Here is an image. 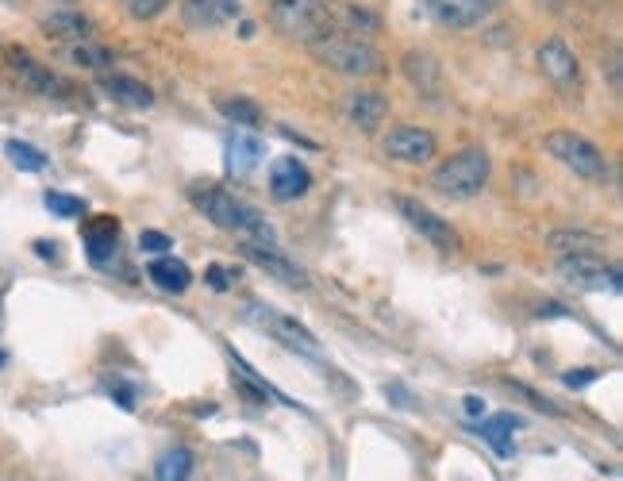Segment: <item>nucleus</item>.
Instances as JSON below:
<instances>
[{
    "label": "nucleus",
    "mask_w": 623,
    "mask_h": 481,
    "mask_svg": "<svg viewBox=\"0 0 623 481\" xmlns=\"http://www.w3.org/2000/svg\"><path fill=\"white\" fill-rule=\"evenodd\" d=\"M243 259H251L254 266L266 270V274H274L277 282H285V285H297V289H304V285H308L304 270H300L297 262L281 259V254H277L274 247H266V251H262L258 243H243Z\"/></svg>",
    "instance_id": "15"
},
{
    "label": "nucleus",
    "mask_w": 623,
    "mask_h": 481,
    "mask_svg": "<svg viewBox=\"0 0 623 481\" xmlns=\"http://www.w3.org/2000/svg\"><path fill=\"white\" fill-rule=\"evenodd\" d=\"M139 247H142V254H170L174 239L162 236V231H142V236H139Z\"/></svg>",
    "instance_id": "31"
},
{
    "label": "nucleus",
    "mask_w": 623,
    "mask_h": 481,
    "mask_svg": "<svg viewBox=\"0 0 623 481\" xmlns=\"http://www.w3.org/2000/svg\"><path fill=\"white\" fill-rule=\"evenodd\" d=\"M193 205L200 208V213L208 216V220L216 224V228L223 231H235V236H243L246 243H258V247H277V231L266 224V216H258L254 208H246L243 201H235L231 193L223 190H197L193 193Z\"/></svg>",
    "instance_id": "1"
},
{
    "label": "nucleus",
    "mask_w": 623,
    "mask_h": 481,
    "mask_svg": "<svg viewBox=\"0 0 623 481\" xmlns=\"http://www.w3.org/2000/svg\"><path fill=\"white\" fill-rule=\"evenodd\" d=\"M262 162V142L254 139V135H235V139L228 142V167L231 174H251L254 167Z\"/></svg>",
    "instance_id": "23"
},
{
    "label": "nucleus",
    "mask_w": 623,
    "mask_h": 481,
    "mask_svg": "<svg viewBox=\"0 0 623 481\" xmlns=\"http://www.w3.org/2000/svg\"><path fill=\"white\" fill-rule=\"evenodd\" d=\"M396 208H401L404 220H408L431 247H439V251H458V231L450 228L442 216H435L427 205H419V201H412V197H396Z\"/></svg>",
    "instance_id": "8"
},
{
    "label": "nucleus",
    "mask_w": 623,
    "mask_h": 481,
    "mask_svg": "<svg viewBox=\"0 0 623 481\" xmlns=\"http://www.w3.org/2000/svg\"><path fill=\"white\" fill-rule=\"evenodd\" d=\"M339 16L347 20L350 27H373V20L366 16V12H358V9H339Z\"/></svg>",
    "instance_id": "37"
},
{
    "label": "nucleus",
    "mask_w": 623,
    "mask_h": 481,
    "mask_svg": "<svg viewBox=\"0 0 623 481\" xmlns=\"http://www.w3.org/2000/svg\"><path fill=\"white\" fill-rule=\"evenodd\" d=\"M493 4L497 0H427L431 16L439 20L442 27H477L489 20Z\"/></svg>",
    "instance_id": "11"
},
{
    "label": "nucleus",
    "mask_w": 623,
    "mask_h": 481,
    "mask_svg": "<svg viewBox=\"0 0 623 481\" xmlns=\"http://www.w3.org/2000/svg\"><path fill=\"white\" fill-rule=\"evenodd\" d=\"M543 4H546V9H558V0H543Z\"/></svg>",
    "instance_id": "40"
},
{
    "label": "nucleus",
    "mask_w": 623,
    "mask_h": 481,
    "mask_svg": "<svg viewBox=\"0 0 623 481\" xmlns=\"http://www.w3.org/2000/svg\"><path fill=\"white\" fill-rule=\"evenodd\" d=\"M205 282L212 285L216 293L231 289V270H228V266H208V270H205Z\"/></svg>",
    "instance_id": "32"
},
{
    "label": "nucleus",
    "mask_w": 623,
    "mask_h": 481,
    "mask_svg": "<svg viewBox=\"0 0 623 481\" xmlns=\"http://www.w3.org/2000/svg\"><path fill=\"white\" fill-rule=\"evenodd\" d=\"M108 389H116V404H119V409H127V412L135 409V393H131V389L119 386V381H108Z\"/></svg>",
    "instance_id": "36"
},
{
    "label": "nucleus",
    "mask_w": 623,
    "mask_h": 481,
    "mask_svg": "<svg viewBox=\"0 0 623 481\" xmlns=\"http://www.w3.org/2000/svg\"><path fill=\"white\" fill-rule=\"evenodd\" d=\"M604 66H608V85H612V93H620V89H623V81H620V50H612Z\"/></svg>",
    "instance_id": "34"
},
{
    "label": "nucleus",
    "mask_w": 623,
    "mask_h": 481,
    "mask_svg": "<svg viewBox=\"0 0 623 481\" xmlns=\"http://www.w3.org/2000/svg\"><path fill=\"white\" fill-rule=\"evenodd\" d=\"M512 389H516V393H523V397H528V401L535 404V409H543V412H551V416H558V404H551V401H546V397H539L535 389L520 386V381H512Z\"/></svg>",
    "instance_id": "33"
},
{
    "label": "nucleus",
    "mask_w": 623,
    "mask_h": 481,
    "mask_svg": "<svg viewBox=\"0 0 623 481\" xmlns=\"http://www.w3.org/2000/svg\"><path fill=\"white\" fill-rule=\"evenodd\" d=\"M216 112H220L228 124L262 127V108L251 101V96H216Z\"/></svg>",
    "instance_id": "24"
},
{
    "label": "nucleus",
    "mask_w": 623,
    "mask_h": 481,
    "mask_svg": "<svg viewBox=\"0 0 623 481\" xmlns=\"http://www.w3.org/2000/svg\"><path fill=\"white\" fill-rule=\"evenodd\" d=\"M539 70H543L546 78H551L554 85L562 89V93H577V85H581L577 58H574V50H569L562 39H546L543 47H539Z\"/></svg>",
    "instance_id": "10"
},
{
    "label": "nucleus",
    "mask_w": 623,
    "mask_h": 481,
    "mask_svg": "<svg viewBox=\"0 0 623 481\" xmlns=\"http://www.w3.org/2000/svg\"><path fill=\"white\" fill-rule=\"evenodd\" d=\"M308 50H312V58L320 66H327L335 73H347V78H373V73H381L378 50L366 39H358V35H343L335 27L327 35H320L316 43H308Z\"/></svg>",
    "instance_id": "3"
},
{
    "label": "nucleus",
    "mask_w": 623,
    "mask_h": 481,
    "mask_svg": "<svg viewBox=\"0 0 623 481\" xmlns=\"http://www.w3.org/2000/svg\"><path fill=\"white\" fill-rule=\"evenodd\" d=\"M489 154L477 147H465L458 154H450L439 170L431 174V190L442 193L450 201H474L482 197V190L489 185Z\"/></svg>",
    "instance_id": "2"
},
{
    "label": "nucleus",
    "mask_w": 623,
    "mask_h": 481,
    "mask_svg": "<svg viewBox=\"0 0 623 481\" xmlns=\"http://www.w3.org/2000/svg\"><path fill=\"white\" fill-rule=\"evenodd\" d=\"M243 316H246V324H254L258 332H266L269 340H277L281 347L297 351V355H308V358L324 355V351H320V343H316V335L308 332L304 324H297L292 316L277 312V308H269V305H246Z\"/></svg>",
    "instance_id": "6"
},
{
    "label": "nucleus",
    "mask_w": 623,
    "mask_h": 481,
    "mask_svg": "<svg viewBox=\"0 0 623 481\" xmlns=\"http://www.w3.org/2000/svg\"><path fill=\"white\" fill-rule=\"evenodd\" d=\"M462 409H465V416H482V412H485V401H482V397H465Z\"/></svg>",
    "instance_id": "38"
},
{
    "label": "nucleus",
    "mask_w": 623,
    "mask_h": 481,
    "mask_svg": "<svg viewBox=\"0 0 623 481\" xmlns=\"http://www.w3.org/2000/svg\"><path fill=\"white\" fill-rule=\"evenodd\" d=\"M116 236H119V224L112 220V216L89 224L85 228V251H89V262H93V266H104V262L116 254Z\"/></svg>",
    "instance_id": "20"
},
{
    "label": "nucleus",
    "mask_w": 623,
    "mask_h": 481,
    "mask_svg": "<svg viewBox=\"0 0 623 481\" xmlns=\"http://www.w3.org/2000/svg\"><path fill=\"white\" fill-rule=\"evenodd\" d=\"M269 24L285 39L316 43L320 35H327L335 27V12L327 9L324 0H274L269 4Z\"/></svg>",
    "instance_id": "4"
},
{
    "label": "nucleus",
    "mask_w": 623,
    "mask_h": 481,
    "mask_svg": "<svg viewBox=\"0 0 623 481\" xmlns=\"http://www.w3.org/2000/svg\"><path fill=\"white\" fill-rule=\"evenodd\" d=\"M546 154L592 185H604L608 174H612V170H608V158L600 154V147H592V142L577 131H551L546 135Z\"/></svg>",
    "instance_id": "5"
},
{
    "label": "nucleus",
    "mask_w": 623,
    "mask_h": 481,
    "mask_svg": "<svg viewBox=\"0 0 623 481\" xmlns=\"http://www.w3.org/2000/svg\"><path fill=\"white\" fill-rule=\"evenodd\" d=\"M47 208L62 220H73V216H85V201L70 197V193H47Z\"/></svg>",
    "instance_id": "29"
},
{
    "label": "nucleus",
    "mask_w": 623,
    "mask_h": 481,
    "mask_svg": "<svg viewBox=\"0 0 623 481\" xmlns=\"http://www.w3.org/2000/svg\"><path fill=\"white\" fill-rule=\"evenodd\" d=\"M558 274L566 285L585 293H620V270L604 266L600 254H562Z\"/></svg>",
    "instance_id": "7"
},
{
    "label": "nucleus",
    "mask_w": 623,
    "mask_h": 481,
    "mask_svg": "<svg viewBox=\"0 0 623 481\" xmlns=\"http://www.w3.org/2000/svg\"><path fill=\"white\" fill-rule=\"evenodd\" d=\"M43 32L62 43H85L93 35V20L81 16V12H55V16L43 20Z\"/></svg>",
    "instance_id": "21"
},
{
    "label": "nucleus",
    "mask_w": 623,
    "mask_h": 481,
    "mask_svg": "<svg viewBox=\"0 0 623 481\" xmlns=\"http://www.w3.org/2000/svg\"><path fill=\"white\" fill-rule=\"evenodd\" d=\"M66 58L81 70H104L112 62V55L104 47H93V43H66Z\"/></svg>",
    "instance_id": "28"
},
{
    "label": "nucleus",
    "mask_w": 623,
    "mask_h": 481,
    "mask_svg": "<svg viewBox=\"0 0 623 481\" xmlns=\"http://www.w3.org/2000/svg\"><path fill=\"white\" fill-rule=\"evenodd\" d=\"M147 277L159 285L162 293H185L193 285V270L185 266L182 259H170V254H159V259L150 262Z\"/></svg>",
    "instance_id": "17"
},
{
    "label": "nucleus",
    "mask_w": 623,
    "mask_h": 481,
    "mask_svg": "<svg viewBox=\"0 0 623 481\" xmlns=\"http://www.w3.org/2000/svg\"><path fill=\"white\" fill-rule=\"evenodd\" d=\"M389 116V101L381 93H373V89H358V93L347 96V119L358 127V131H378L381 124H385Z\"/></svg>",
    "instance_id": "14"
},
{
    "label": "nucleus",
    "mask_w": 623,
    "mask_h": 481,
    "mask_svg": "<svg viewBox=\"0 0 623 481\" xmlns=\"http://www.w3.org/2000/svg\"><path fill=\"white\" fill-rule=\"evenodd\" d=\"M4 363H9V355H4V351H0V366H4Z\"/></svg>",
    "instance_id": "41"
},
{
    "label": "nucleus",
    "mask_w": 623,
    "mask_h": 481,
    "mask_svg": "<svg viewBox=\"0 0 623 481\" xmlns=\"http://www.w3.org/2000/svg\"><path fill=\"white\" fill-rule=\"evenodd\" d=\"M182 16L189 27L197 32H212V27H223L231 20H239V0H185Z\"/></svg>",
    "instance_id": "13"
},
{
    "label": "nucleus",
    "mask_w": 623,
    "mask_h": 481,
    "mask_svg": "<svg viewBox=\"0 0 623 481\" xmlns=\"http://www.w3.org/2000/svg\"><path fill=\"white\" fill-rule=\"evenodd\" d=\"M101 89L104 93L112 96L116 104H124V108H150L154 104V93H150L142 81H135V78H124V73H112V78H104L101 81Z\"/></svg>",
    "instance_id": "18"
},
{
    "label": "nucleus",
    "mask_w": 623,
    "mask_h": 481,
    "mask_svg": "<svg viewBox=\"0 0 623 481\" xmlns=\"http://www.w3.org/2000/svg\"><path fill=\"white\" fill-rule=\"evenodd\" d=\"M404 73H408V81H412V85H416L424 96H435V93H439V62H435L431 55H419V50L404 55Z\"/></svg>",
    "instance_id": "22"
},
{
    "label": "nucleus",
    "mask_w": 623,
    "mask_h": 481,
    "mask_svg": "<svg viewBox=\"0 0 623 481\" xmlns=\"http://www.w3.org/2000/svg\"><path fill=\"white\" fill-rule=\"evenodd\" d=\"M12 70H16V78L24 81L32 93H43V96H66L70 93V85H66L62 78H58L55 70H47V66L32 62L27 55H16L12 58Z\"/></svg>",
    "instance_id": "16"
},
{
    "label": "nucleus",
    "mask_w": 623,
    "mask_h": 481,
    "mask_svg": "<svg viewBox=\"0 0 623 481\" xmlns=\"http://www.w3.org/2000/svg\"><path fill=\"white\" fill-rule=\"evenodd\" d=\"M546 247L554 254H600L604 251V239L592 236V231H581V228H562V231H551L546 236Z\"/></svg>",
    "instance_id": "19"
},
{
    "label": "nucleus",
    "mask_w": 623,
    "mask_h": 481,
    "mask_svg": "<svg viewBox=\"0 0 623 481\" xmlns=\"http://www.w3.org/2000/svg\"><path fill=\"white\" fill-rule=\"evenodd\" d=\"M124 9L131 20H154L170 9V0H124Z\"/></svg>",
    "instance_id": "30"
},
{
    "label": "nucleus",
    "mask_w": 623,
    "mask_h": 481,
    "mask_svg": "<svg viewBox=\"0 0 623 481\" xmlns=\"http://www.w3.org/2000/svg\"><path fill=\"white\" fill-rule=\"evenodd\" d=\"M189 473H193V455L185 447L166 450L159 458V466H154V481H189Z\"/></svg>",
    "instance_id": "26"
},
{
    "label": "nucleus",
    "mask_w": 623,
    "mask_h": 481,
    "mask_svg": "<svg viewBox=\"0 0 623 481\" xmlns=\"http://www.w3.org/2000/svg\"><path fill=\"white\" fill-rule=\"evenodd\" d=\"M35 251H39L43 259H55V243H35Z\"/></svg>",
    "instance_id": "39"
},
{
    "label": "nucleus",
    "mask_w": 623,
    "mask_h": 481,
    "mask_svg": "<svg viewBox=\"0 0 623 481\" xmlns=\"http://www.w3.org/2000/svg\"><path fill=\"white\" fill-rule=\"evenodd\" d=\"M4 154H9L12 167L24 170V174H39V170H47V154H39L32 142L9 139V142H4Z\"/></svg>",
    "instance_id": "27"
},
{
    "label": "nucleus",
    "mask_w": 623,
    "mask_h": 481,
    "mask_svg": "<svg viewBox=\"0 0 623 481\" xmlns=\"http://www.w3.org/2000/svg\"><path fill=\"white\" fill-rule=\"evenodd\" d=\"M520 424L516 416H508V412H500V416H493V420H485V424H477L474 432L482 435L485 443H493L497 447V455H512V427Z\"/></svg>",
    "instance_id": "25"
},
{
    "label": "nucleus",
    "mask_w": 623,
    "mask_h": 481,
    "mask_svg": "<svg viewBox=\"0 0 623 481\" xmlns=\"http://www.w3.org/2000/svg\"><path fill=\"white\" fill-rule=\"evenodd\" d=\"M585 4H600V0H585Z\"/></svg>",
    "instance_id": "42"
},
{
    "label": "nucleus",
    "mask_w": 623,
    "mask_h": 481,
    "mask_svg": "<svg viewBox=\"0 0 623 481\" xmlns=\"http://www.w3.org/2000/svg\"><path fill=\"white\" fill-rule=\"evenodd\" d=\"M385 154L393 162H408V167H424L435 158V135L424 131V127H393L385 135Z\"/></svg>",
    "instance_id": "9"
},
{
    "label": "nucleus",
    "mask_w": 623,
    "mask_h": 481,
    "mask_svg": "<svg viewBox=\"0 0 623 481\" xmlns=\"http://www.w3.org/2000/svg\"><path fill=\"white\" fill-rule=\"evenodd\" d=\"M562 381H566L569 389H585L589 381H597V370H574V374H562Z\"/></svg>",
    "instance_id": "35"
},
{
    "label": "nucleus",
    "mask_w": 623,
    "mask_h": 481,
    "mask_svg": "<svg viewBox=\"0 0 623 481\" xmlns=\"http://www.w3.org/2000/svg\"><path fill=\"white\" fill-rule=\"evenodd\" d=\"M312 190V174H308L304 162L297 158H277L274 167H269V193L277 201H297Z\"/></svg>",
    "instance_id": "12"
}]
</instances>
